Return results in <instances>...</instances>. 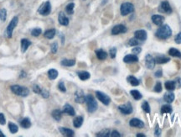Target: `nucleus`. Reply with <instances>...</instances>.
I'll return each instance as SVG.
<instances>
[{"mask_svg":"<svg viewBox=\"0 0 181 137\" xmlns=\"http://www.w3.org/2000/svg\"><path fill=\"white\" fill-rule=\"evenodd\" d=\"M171 35H172V30L168 24H164L160 26L156 31V36L161 40H166L169 38Z\"/></svg>","mask_w":181,"mask_h":137,"instance_id":"f257e3e1","label":"nucleus"},{"mask_svg":"<svg viewBox=\"0 0 181 137\" xmlns=\"http://www.w3.org/2000/svg\"><path fill=\"white\" fill-rule=\"evenodd\" d=\"M86 103L87 105V110L89 113H94L95 111H96L98 105L92 95L88 94L87 96H86Z\"/></svg>","mask_w":181,"mask_h":137,"instance_id":"f03ea898","label":"nucleus"},{"mask_svg":"<svg viewBox=\"0 0 181 137\" xmlns=\"http://www.w3.org/2000/svg\"><path fill=\"white\" fill-rule=\"evenodd\" d=\"M11 91L19 96L21 97H26L29 95L30 93V90L28 88H25L23 86H19V85H13L11 86Z\"/></svg>","mask_w":181,"mask_h":137,"instance_id":"7ed1b4c3","label":"nucleus"},{"mask_svg":"<svg viewBox=\"0 0 181 137\" xmlns=\"http://www.w3.org/2000/svg\"><path fill=\"white\" fill-rule=\"evenodd\" d=\"M120 11H121V15H122L123 16L128 15L129 14L133 13L134 11V4L131 3H123L121 5Z\"/></svg>","mask_w":181,"mask_h":137,"instance_id":"20e7f679","label":"nucleus"},{"mask_svg":"<svg viewBox=\"0 0 181 137\" xmlns=\"http://www.w3.org/2000/svg\"><path fill=\"white\" fill-rule=\"evenodd\" d=\"M18 22H19V18L17 16L14 17L12 19V20L9 22L8 27H7V30H6V35L8 36V38H11L12 37V35H13V32H14V30L15 29V27L18 24Z\"/></svg>","mask_w":181,"mask_h":137,"instance_id":"39448f33","label":"nucleus"},{"mask_svg":"<svg viewBox=\"0 0 181 137\" xmlns=\"http://www.w3.org/2000/svg\"><path fill=\"white\" fill-rule=\"evenodd\" d=\"M51 11V5L50 2H45L43 4H41V6L38 9V13L40 14L43 16H47L50 14Z\"/></svg>","mask_w":181,"mask_h":137,"instance_id":"423d86ee","label":"nucleus"},{"mask_svg":"<svg viewBox=\"0 0 181 137\" xmlns=\"http://www.w3.org/2000/svg\"><path fill=\"white\" fill-rule=\"evenodd\" d=\"M96 96L98 98V100H100L103 104L105 105H108L110 104L111 102V98L110 97H108L107 94H105L103 92H96Z\"/></svg>","mask_w":181,"mask_h":137,"instance_id":"0eeeda50","label":"nucleus"},{"mask_svg":"<svg viewBox=\"0 0 181 137\" xmlns=\"http://www.w3.org/2000/svg\"><path fill=\"white\" fill-rule=\"evenodd\" d=\"M158 10H159V12H162V13H164V14H169V15L172 13V8L167 1H164L160 3Z\"/></svg>","mask_w":181,"mask_h":137,"instance_id":"6e6552de","label":"nucleus"},{"mask_svg":"<svg viewBox=\"0 0 181 137\" xmlns=\"http://www.w3.org/2000/svg\"><path fill=\"white\" fill-rule=\"evenodd\" d=\"M127 29L125 25L123 24H118V25H115L112 29H111V34L116 35H119V34H123V33H126Z\"/></svg>","mask_w":181,"mask_h":137,"instance_id":"1a4fd4ad","label":"nucleus"},{"mask_svg":"<svg viewBox=\"0 0 181 137\" xmlns=\"http://www.w3.org/2000/svg\"><path fill=\"white\" fill-rule=\"evenodd\" d=\"M118 109L123 114H131L133 113V107L130 103H127L126 104L120 105L118 107Z\"/></svg>","mask_w":181,"mask_h":137,"instance_id":"9d476101","label":"nucleus"},{"mask_svg":"<svg viewBox=\"0 0 181 137\" xmlns=\"http://www.w3.org/2000/svg\"><path fill=\"white\" fill-rule=\"evenodd\" d=\"M75 101L77 104H83L86 102V96L84 95L83 92L81 90H78L75 93Z\"/></svg>","mask_w":181,"mask_h":137,"instance_id":"9b49d317","label":"nucleus"},{"mask_svg":"<svg viewBox=\"0 0 181 137\" xmlns=\"http://www.w3.org/2000/svg\"><path fill=\"white\" fill-rule=\"evenodd\" d=\"M129 125L132 127H136V128H139V129L144 127V123L142 120H140L139 119H137V118L132 119L131 120L129 121Z\"/></svg>","mask_w":181,"mask_h":137,"instance_id":"f8f14e48","label":"nucleus"},{"mask_svg":"<svg viewBox=\"0 0 181 137\" xmlns=\"http://www.w3.org/2000/svg\"><path fill=\"white\" fill-rule=\"evenodd\" d=\"M134 36H135V38L137 40L144 41V40L147 39V32L144 30H139L135 31Z\"/></svg>","mask_w":181,"mask_h":137,"instance_id":"ddd939ff","label":"nucleus"},{"mask_svg":"<svg viewBox=\"0 0 181 137\" xmlns=\"http://www.w3.org/2000/svg\"><path fill=\"white\" fill-rule=\"evenodd\" d=\"M145 62L146 66L149 69H153L155 66V60L151 55H147L145 57Z\"/></svg>","mask_w":181,"mask_h":137,"instance_id":"4468645a","label":"nucleus"},{"mask_svg":"<svg viewBox=\"0 0 181 137\" xmlns=\"http://www.w3.org/2000/svg\"><path fill=\"white\" fill-rule=\"evenodd\" d=\"M58 20H59V23L61 25H64V26H66V25L69 24V19H68L67 17L65 16V15L64 14L63 12H61L59 14Z\"/></svg>","mask_w":181,"mask_h":137,"instance_id":"2eb2a0df","label":"nucleus"},{"mask_svg":"<svg viewBox=\"0 0 181 137\" xmlns=\"http://www.w3.org/2000/svg\"><path fill=\"white\" fill-rule=\"evenodd\" d=\"M152 21L153 23L156 25H162L164 21V17L158 15H155L152 16Z\"/></svg>","mask_w":181,"mask_h":137,"instance_id":"dca6fc26","label":"nucleus"},{"mask_svg":"<svg viewBox=\"0 0 181 137\" xmlns=\"http://www.w3.org/2000/svg\"><path fill=\"white\" fill-rule=\"evenodd\" d=\"M123 62L125 63H133V62H138V57L136 55H127L126 57L123 58Z\"/></svg>","mask_w":181,"mask_h":137,"instance_id":"f3484780","label":"nucleus"},{"mask_svg":"<svg viewBox=\"0 0 181 137\" xmlns=\"http://www.w3.org/2000/svg\"><path fill=\"white\" fill-rule=\"evenodd\" d=\"M63 112L65 113H67V114L71 115V116H74L76 114V111H75L74 108L71 105L68 104H66L64 106Z\"/></svg>","mask_w":181,"mask_h":137,"instance_id":"a211bd4d","label":"nucleus"},{"mask_svg":"<svg viewBox=\"0 0 181 137\" xmlns=\"http://www.w3.org/2000/svg\"><path fill=\"white\" fill-rule=\"evenodd\" d=\"M32 44V42L30 40H29L28 39H22L21 40V51L24 53L28 48L29 46H30Z\"/></svg>","mask_w":181,"mask_h":137,"instance_id":"6ab92c4d","label":"nucleus"},{"mask_svg":"<svg viewBox=\"0 0 181 137\" xmlns=\"http://www.w3.org/2000/svg\"><path fill=\"white\" fill-rule=\"evenodd\" d=\"M59 130L61 131V133L65 136H68V137H71V136H74V135H75V133H74V131L71 129H67V128H64V127H61Z\"/></svg>","mask_w":181,"mask_h":137,"instance_id":"aec40b11","label":"nucleus"},{"mask_svg":"<svg viewBox=\"0 0 181 137\" xmlns=\"http://www.w3.org/2000/svg\"><path fill=\"white\" fill-rule=\"evenodd\" d=\"M96 57L99 60H105L107 57V53L105 51H103V49L96 50Z\"/></svg>","mask_w":181,"mask_h":137,"instance_id":"412c9836","label":"nucleus"},{"mask_svg":"<svg viewBox=\"0 0 181 137\" xmlns=\"http://www.w3.org/2000/svg\"><path fill=\"white\" fill-rule=\"evenodd\" d=\"M77 75H78L79 78L82 81L87 80V79H89V78H90V77H91L90 73H88V72H86V71L78 72V73H77Z\"/></svg>","mask_w":181,"mask_h":137,"instance_id":"4be33fe9","label":"nucleus"},{"mask_svg":"<svg viewBox=\"0 0 181 137\" xmlns=\"http://www.w3.org/2000/svg\"><path fill=\"white\" fill-rule=\"evenodd\" d=\"M155 60V63H158V64H164V63H167L170 61V59L169 57H157L156 58H154Z\"/></svg>","mask_w":181,"mask_h":137,"instance_id":"5701e85b","label":"nucleus"},{"mask_svg":"<svg viewBox=\"0 0 181 137\" xmlns=\"http://www.w3.org/2000/svg\"><path fill=\"white\" fill-rule=\"evenodd\" d=\"M164 100L165 101L166 103H168V104L173 103V100H174V94H173V93H165L164 96Z\"/></svg>","mask_w":181,"mask_h":137,"instance_id":"b1692460","label":"nucleus"},{"mask_svg":"<svg viewBox=\"0 0 181 137\" xmlns=\"http://www.w3.org/2000/svg\"><path fill=\"white\" fill-rule=\"evenodd\" d=\"M52 117L55 119L56 121H60L61 117H62V111L60 109H55L52 111Z\"/></svg>","mask_w":181,"mask_h":137,"instance_id":"393cba45","label":"nucleus"},{"mask_svg":"<svg viewBox=\"0 0 181 137\" xmlns=\"http://www.w3.org/2000/svg\"><path fill=\"white\" fill-rule=\"evenodd\" d=\"M20 125L24 129H29L31 126V121H30V120L29 118H24V119H23L21 120Z\"/></svg>","mask_w":181,"mask_h":137,"instance_id":"a878e982","label":"nucleus"},{"mask_svg":"<svg viewBox=\"0 0 181 137\" xmlns=\"http://www.w3.org/2000/svg\"><path fill=\"white\" fill-rule=\"evenodd\" d=\"M127 82L132 85V86H138L139 85V80L136 78L134 76H128L127 77Z\"/></svg>","mask_w":181,"mask_h":137,"instance_id":"bb28decb","label":"nucleus"},{"mask_svg":"<svg viewBox=\"0 0 181 137\" xmlns=\"http://www.w3.org/2000/svg\"><path fill=\"white\" fill-rule=\"evenodd\" d=\"M164 86H165V88L167 90H169V91H173V90H174L175 88H176V83H175L174 81H168V82H165Z\"/></svg>","mask_w":181,"mask_h":137,"instance_id":"cd10ccee","label":"nucleus"},{"mask_svg":"<svg viewBox=\"0 0 181 137\" xmlns=\"http://www.w3.org/2000/svg\"><path fill=\"white\" fill-rule=\"evenodd\" d=\"M82 124H83V118L81 116H77L73 120V125L76 128H80L82 125Z\"/></svg>","mask_w":181,"mask_h":137,"instance_id":"c85d7f7f","label":"nucleus"},{"mask_svg":"<svg viewBox=\"0 0 181 137\" xmlns=\"http://www.w3.org/2000/svg\"><path fill=\"white\" fill-rule=\"evenodd\" d=\"M61 64L64 66H74V65L76 64V61L73 60V59H71V60H69V59H64V60L61 61Z\"/></svg>","mask_w":181,"mask_h":137,"instance_id":"c756f323","label":"nucleus"},{"mask_svg":"<svg viewBox=\"0 0 181 137\" xmlns=\"http://www.w3.org/2000/svg\"><path fill=\"white\" fill-rule=\"evenodd\" d=\"M169 54L171 57H179V58H180L181 57V52L179 51V50H177V49H175V48L169 49Z\"/></svg>","mask_w":181,"mask_h":137,"instance_id":"7c9ffc66","label":"nucleus"},{"mask_svg":"<svg viewBox=\"0 0 181 137\" xmlns=\"http://www.w3.org/2000/svg\"><path fill=\"white\" fill-rule=\"evenodd\" d=\"M48 77L50 80H55V78L58 77V72L55 69H50L48 72Z\"/></svg>","mask_w":181,"mask_h":137,"instance_id":"2f4dec72","label":"nucleus"},{"mask_svg":"<svg viewBox=\"0 0 181 137\" xmlns=\"http://www.w3.org/2000/svg\"><path fill=\"white\" fill-rule=\"evenodd\" d=\"M45 37L47 38V39H52L54 38L55 35V29H50V30H48L45 32Z\"/></svg>","mask_w":181,"mask_h":137,"instance_id":"473e14b6","label":"nucleus"},{"mask_svg":"<svg viewBox=\"0 0 181 137\" xmlns=\"http://www.w3.org/2000/svg\"><path fill=\"white\" fill-rule=\"evenodd\" d=\"M130 93H131V95L133 96V98L135 100H139V99H141L142 98V95L140 93V92L138 91V90H132L130 92Z\"/></svg>","mask_w":181,"mask_h":137,"instance_id":"72a5a7b5","label":"nucleus"},{"mask_svg":"<svg viewBox=\"0 0 181 137\" xmlns=\"http://www.w3.org/2000/svg\"><path fill=\"white\" fill-rule=\"evenodd\" d=\"M8 129H9L10 132L12 134H16L18 132V130H19L18 126L16 125L14 123H12V122H9V124H8Z\"/></svg>","mask_w":181,"mask_h":137,"instance_id":"f704fd0d","label":"nucleus"},{"mask_svg":"<svg viewBox=\"0 0 181 137\" xmlns=\"http://www.w3.org/2000/svg\"><path fill=\"white\" fill-rule=\"evenodd\" d=\"M172 107L170 105H163L161 108V113H169L172 112Z\"/></svg>","mask_w":181,"mask_h":137,"instance_id":"c9c22d12","label":"nucleus"},{"mask_svg":"<svg viewBox=\"0 0 181 137\" xmlns=\"http://www.w3.org/2000/svg\"><path fill=\"white\" fill-rule=\"evenodd\" d=\"M74 8H75V3H69V4L66 6V8H65V11H66V13H67V14H69V15L73 14Z\"/></svg>","mask_w":181,"mask_h":137,"instance_id":"e433bc0d","label":"nucleus"},{"mask_svg":"<svg viewBox=\"0 0 181 137\" xmlns=\"http://www.w3.org/2000/svg\"><path fill=\"white\" fill-rule=\"evenodd\" d=\"M7 19V10L5 8H2L0 10V19L2 21H5Z\"/></svg>","mask_w":181,"mask_h":137,"instance_id":"4c0bfd02","label":"nucleus"},{"mask_svg":"<svg viewBox=\"0 0 181 137\" xmlns=\"http://www.w3.org/2000/svg\"><path fill=\"white\" fill-rule=\"evenodd\" d=\"M110 130L109 129H103L102 130L101 132H99V133H97V136H103V137H107V136H110Z\"/></svg>","mask_w":181,"mask_h":137,"instance_id":"58836bf2","label":"nucleus"},{"mask_svg":"<svg viewBox=\"0 0 181 137\" xmlns=\"http://www.w3.org/2000/svg\"><path fill=\"white\" fill-rule=\"evenodd\" d=\"M142 109H143V111L144 112H146V113H149L151 112V109H150V106L149 104V103L148 102H143L142 104Z\"/></svg>","mask_w":181,"mask_h":137,"instance_id":"ea45409f","label":"nucleus"},{"mask_svg":"<svg viewBox=\"0 0 181 137\" xmlns=\"http://www.w3.org/2000/svg\"><path fill=\"white\" fill-rule=\"evenodd\" d=\"M42 33V30H41V29H39V28H35V29H33L31 31V35L33 36H35V37H37V36H39L40 35V34Z\"/></svg>","mask_w":181,"mask_h":137,"instance_id":"a19ab883","label":"nucleus"},{"mask_svg":"<svg viewBox=\"0 0 181 137\" xmlns=\"http://www.w3.org/2000/svg\"><path fill=\"white\" fill-rule=\"evenodd\" d=\"M138 44H139L138 40H137L136 38H132V39H130L129 41H128V46H136Z\"/></svg>","mask_w":181,"mask_h":137,"instance_id":"79ce46f5","label":"nucleus"},{"mask_svg":"<svg viewBox=\"0 0 181 137\" xmlns=\"http://www.w3.org/2000/svg\"><path fill=\"white\" fill-rule=\"evenodd\" d=\"M154 91L157 92V93H160L162 91V84L160 82H158L157 83L155 84V87H154Z\"/></svg>","mask_w":181,"mask_h":137,"instance_id":"37998d69","label":"nucleus"},{"mask_svg":"<svg viewBox=\"0 0 181 137\" xmlns=\"http://www.w3.org/2000/svg\"><path fill=\"white\" fill-rule=\"evenodd\" d=\"M58 89L59 90H61V92H66V89H65V84H64L63 82H59V84H58Z\"/></svg>","mask_w":181,"mask_h":137,"instance_id":"c03bdc74","label":"nucleus"},{"mask_svg":"<svg viewBox=\"0 0 181 137\" xmlns=\"http://www.w3.org/2000/svg\"><path fill=\"white\" fill-rule=\"evenodd\" d=\"M109 54H110V57L111 58H115L116 57V54H117V49L115 47L110 49V51H109Z\"/></svg>","mask_w":181,"mask_h":137,"instance_id":"a18cd8bd","label":"nucleus"},{"mask_svg":"<svg viewBox=\"0 0 181 137\" xmlns=\"http://www.w3.org/2000/svg\"><path fill=\"white\" fill-rule=\"evenodd\" d=\"M57 50H58V44L55 42L51 45V52L55 54L57 52Z\"/></svg>","mask_w":181,"mask_h":137,"instance_id":"49530a36","label":"nucleus"},{"mask_svg":"<svg viewBox=\"0 0 181 137\" xmlns=\"http://www.w3.org/2000/svg\"><path fill=\"white\" fill-rule=\"evenodd\" d=\"M132 51L134 52V54H139V53L142 51V48H141L140 46H135V47L132 50Z\"/></svg>","mask_w":181,"mask_h":137,"instance_id":"de8ad7c7","label":"nucleus"},{"mask_svg":"<svg viewBox=\"0 0 181 137\" xmlns=\"http://www.w3.org/2000/svg\"><path fill=\"white\" fill-rule=\"evenodd\" d=\"M174 41L177 44H181V32H180L174 38Z\"/></svg>","mask_w":181,"mask_h":137,"instance_id":"09e8293b","label":"nucleus"},{"mask_svg":"<svg viewBox=\"0 0 181 137\" xmlns=\"http://www.w3.org/2000/svg\"><path fill=\"white\" fill-rule=\"evenodd\" d=\"M5 123H6V120H5L3 113H0V125H5Z\"/></svg>","mask_w":181,"mask_h":137,"instance_id":"8fccbe9b","label":"nucleus"},{"mask_svg":"<svg viewBox=\"0 0 181 137\" xmlns=\"http://www.w3.org/2000/svg\"><path fill=\"white\" fill-rule=\"evenodd\" d=\"M40 94L42 95V97L45 98H49V96H50L49 92H48L47 90H41Z\"/></svg>","mask_w":181,"mask_h":137,"instance_id":"3c124183","label":"nucleus"},{"mask_svg":"<svg viewBox=\"0 0 181 137\" xmlns=\"http://www.w3.org/2000/svg\"><path fill=\"white\" fill-rule=\"evenodd\" d=\"M33 90H34V92L35 93H38V94H40V93H41V89H40L39 86H38V85H34L33 87Z\"/></svg>","mask_w":181,"mask_h":137,"instance_id":"603ef678","label":"nucleus"},{"mask_svg":"<svg viewBox=\"0 0 181 137\" xmlns=\"http://www.w3.org/2000/svg\"><path fill=\"white\" fill-rule=\"evenodd\" d=\"M111 136L119 137V136H121V135H120V133H119L118 131H117V130H113V131L111 133Z\"/></svg>","mask_w":181,"mask_h":137,"instance_id":"864d4df0","label":"nucleus"},{"mask_svg":"<svg viewBox=\"0 0 181 137\" xmlns=\"http://www.w3.org/2000/svg\"><path fill=\"white\" fill-rule=\"evenodd\" d=\"M174 82H175V83H176V87L177 88H181V78H176L175 80H174Z\"/></svg>","mask_w":181,"mask_h":137,"instance_id":"5fc2aeb1","label":"nucleus"},{"mask_svg":"<svg viewBox=\"0 0 181 137\" xmlns=\"http://www.w3.org/2000/svg\"><path fill=\"white\" fill-rule=\"evenodd\" d=\"M154 133H155V135L156 136H160V134H161V129H159V127L158 126H156V128H155V131H154Z\"/></svg>","mask_w":181,"mask_h":137,"instance_id":"6e6d98bb","label":"nucleus"},{"mask_svg":"<svg viewBox=\"0 0 181 137\" xmlns=\"http://www.w3.org/2000/svg\"><path fill=\"white\" fill-rule=\"evenodd\" d=\"M154 75H155V77H162L163 73H162V71H157Z\"/></svg>","mask_w":181,"mask_h":137,"instance_id":"4d7b16f0","label":"nucleus"},{"mask_svg":"<svg viewBox=\"0 0 181 137\" xmlns=\"http://www.w3.org/2000/svg\"><path fill=\"white\" fill-rule=\"evenodd\" d=\"M137 136L138 137H145V135H143V134L139 133V134H138V135H137Z\"/></svg>","mask_w":181,"mask_h":137,"instance_id":"13d9d810","label":"nucleus"},{"mask_svg":"<svg viewBox=\"0 0 181 137\" xmlns=\"http://www.w3.org/2000/svg\"><path fill=\"white\" fill-rule=\"evenodd\" d=\"M0 137H5V135H3L1 130H0Z\"/></svg>","mask_w":181,"mask_h":137,"instance_id":"bf43d9fd","label":"nucleus"},{"mask_svg":"<svg viewBox=\"0 0 181 137\" xmlns=\"http://www.w3.org/2000/svg\"><path fill=\"white\" fill-rule=\"evenodd\" d=\"M25 77V76H26V74H25V73H24V72H22V74H21V77Z\"/></svg>","mask_w":181,"mask_h":137,"instance_id":"052dcab7","label":"nucleus"}]
</instances>
